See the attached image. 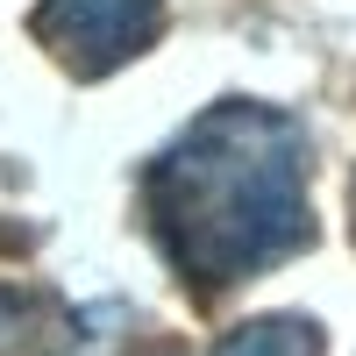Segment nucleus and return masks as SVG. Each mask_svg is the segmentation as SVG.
Returning <instances> with one entry per match:
<instances>
[{"mask_svg": "<svg viewBox=\"0 0 356 356\" xmlns=\"http://www.w3.org/2000/svg\"><path fill=\"white\" fill-rule=\"evenodd\" d=\"M143 221L200 307L292 264L314 243L307 129L271 100L200 107L143 164Z\"/></svg>", "mask_w": 356, "mask_h": 356, "instance_id": "nucleus-1", "label": "nucleus"}, {"mask_svg": "<svg viewBox=\"0 0 356 356\" xmlns=\"http://www.w3.org/2000/svg\"><path fill=\"white\" fill-rule=\"evenodd\" d=\"M29 36L72 79H107L164 36V0H36Z\"/></svg>", "mask_w": 356, "mask_h": 356, "instance_id": "nucleus-2", "label": "nucleus"}, {"mask_svg": "<svg viewBox=\"0 0 356 356\" xmlns=\"http://www.w3.org/2000/svg\"><path fill=\"white\" fill-rule=\"evenodd\" d=\"M86 321L36 285H0V356H57L79 342Z\"/></svg>", "mask_w": 356, "mask_h": 356, "instance_id": "nucleus-3", "label": "nucleus"}, {"mask_svg": "<svg viewBox=\"0 0 356 356\" xmlns=\"http://www.w3.org/2000/svg\"><path fill=\"white\" fill-rule=\"evenodd\" d=\"M214 356H321V328L307 314H264V321H243Z\"/></svg>", "mask_w": 356, "mask_h": 356, "instance_id": "nucleus-4", "label": "nucleus"}, {"mask_svg": "<svg viewBox=\"0 0 356 356\" xmlns=\"http://www.w3.org/2000/svg\"><path fill=\"white\" fill-rule=\"evenodd\" d=\"M349 214H356V200H349Z\"/></svg>", "mask_w": 356, "mask_h": 356, "instance_id": "nucleus-5", "label": "nucleus"}]
</instances>
